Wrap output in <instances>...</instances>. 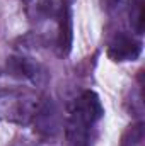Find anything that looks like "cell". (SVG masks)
Instances as JSON below:
<instances>
[{
  "mask_svg": "<svg viewBox=\"0 0 145 146\" xmlns=\"http://www.w3.org/2000/svg\"><path fill=\"white\" fill-rule=\"evenodd\" d=\"M104 109L96 92L85 90L73 100L68 122H67V139L70 146H91L92 127L103 117Z\"/></svg>",
  "mask_w": 145,
  "mask_h": 146,
  "instance_id": "obj_1",
  "label": "cell"
},
{
  "mask_svg": "<svg viewBox=\"0 0 145 146\" xmlns=\"http://www.w3.org/2000/svg\"><path fill=\"white\" fill-rule=\"evenodd\" d=\"M38 112V102L26 94H9L0 99V117L24 124Z\"/></svg>",
  "mask_w": 145,
  "mask_h": 146,
  "instance_id": "obj_2",
  "label": "cell"
},
{
  "mask_svg": "<svg viewBox=\"0 0 145 146\" xmlns=\"http://www.w3.org/2000/svg\"><path fill=\"white\" fill-rule=\"evenodd\" d=\"M142 53V42L128 33H116L108 44V56L114 61H135Z\"/></svg>",
  "mask_w": 145,
  "mask_h": 146,
  "instance_id": "obj_3",
  "label": "cell"
},
{
  "mask_svg": "<svg viewBox=\"0 0 145 146\" xmlns=\"http://www.w3.org/2000/svg\"><path fill=\"white\" fill-rule=\"evenodd\" d=\"M58 46H60L62 54H68V51L72 48V5H70V0H62Z\"/></svg>",
  "mask_w": 145,
  "mask_h": 146,
  "instance_id": "obj_4",
  "label": "cell"
},
{
  "mask_svg": "<svg viewBox=\"0 0 145 146\" xmlns=\"http://www.w3.org/2000/svg\"><path fill=\"white\" fill-rule=\"evenodd\" d=\"M9 65H10V72L14 75L21 76V78H26V80H31L33 83H39L41 82L43 72L29 58H10Z\"/></svg>",
  "mask_w": 145,
  "mask_h": 146,
  "instance_id": "obj_5",
  "label": "cell"
},
{
  "mask_svg": "<svg viewBox=\"0 0 145 146\" xmlns=\"http://www.w3.org/2000/svg\"><path fill=\"white\" fill-rule=\"evenodd\" d=\"M130 24L137 34H142L144 31V0H132Z\"/></svg>",
  "mask_w": 145,
  "mask_h": 146,
  "instance_id": "obj_6",
  "label": "cell"
}]
</instances>
